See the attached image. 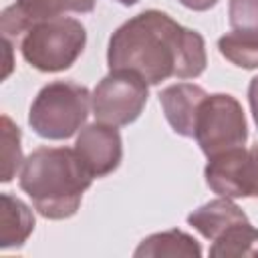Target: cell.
Segmentation results:
<instances>
[{"label": "cell", "instance_id": "cell-2", "mask_svg": "<svg viewBox=\"0 0 258 258\" xmlns=\"http://www.w3.org/2000/svg\"><path fill=\"white\" fill-rule=\"evenodd\" d=\"M93 179L75 147H38L24 159L18 183L40 216L67 220L77 214Z\"/></svg>", "mask_w": 258, "mask_h": 258}, {"label": "cell", "instance_id": "cell-13", "mask_svg": "<svg viewBox=\"0 0 258 258\" xmlns=\"http://www.w3.org/2000/svg\"><path fill=\"white\" fill-rule=\"evenodd\" d=\"M95 2L97 0H16L10 6L20 16L24 26L30 28L34 22L58 18L64 12H79V14L93 12Z\"/></svg>", "mask_w": 258, "mask_h": 258}, {"label": "cell", "instance_id": "cell-1", "mask_svg": "<svg viewBox=\"0 0 258 258\" xmlns=\"http://www.w3.org/2000/svg\"><path fill=\"white\" fill-rule=\"evenodd\" d=\"M107 62L111 71H133L147 85H159L171 77H200L208 56L204 36L198 30L151 8L129 18L111 34Z\"/></svg>", "mask_w": 258, "mask_h": 258}, {"label": "cell", "instance_id": "cell-17", "mask_svg": "<svg viewBox=\"0 0 258 258\" xmlns=\"http://www.w3.org/2000/svg\"><path fill=\"white\" fill-rule=\"evenodd\" d=\"M228 16L234 30L258 32V0H230Z\"/></svg>", "mask_w": 258, "mask_h": 258}, {"label": "cell", "instance_id": "cell-9", "mask_svg": "<svg viewBox=\"0 0 258 258\" xmlns=\"http://www.w3.org/2000/svg\"><path fill=\"white\" fill-rule=\"evenodd\" d=\"M206 97H208V93L200 85H194V83L169 85L159 93V103H161L163 115L177 135L194 137L198 111Z\"/></svg>", "mask_w": 258, "mask_h": 258}, {"label": "cell", "instance_id": "cell-16", "mask_svg": "<svg viewBox=\"0 0 258 258\" xmlns=\"http://www.w3.org/2000/svg\"><path fill=\"white\" fill-rule=\"evenodd\" d=\"M2 173L0 179L2 183L12 181L20 165L24 163L22 159V147H20V129L12 123L8 115H2Z\"/></svg>", "mask_w": 258, "mask_h": 258}, {"label": "cell", "instance_id": "cell-11", "mask_svg": "<svg viewBox=\"0 0 258 258\" xmlns=\"http://www.w3.org/2000/svg\"><path fill=\"white\" fill-rule=\"evenodd\" d=\"M34 230L32 210L16 196H0V248H22Z\"/></svg>", "mask_w": 258, "mask_h": 258}, {"label": "cell", "instance_id": "cell-19", "mask_svg": "<svg viewBox=\"0 0 258 258\" xmlns=\"http://www.w3.org/2000/svg\"><path fill=\"white\" fill-rule=\"evenodd\" d=\"M185 8L189 10H196V12H204V10H210L218 4V0H179Z\"/></svg>", "mask_w": 258, "mask_h": 258}, {"label": "cell", "instance_id": "cell-8", "mask_svg": "<svg viewBox=\"0 0 258 258\" xmlns=\"http://www.w3.org/2000/svg\"><path fill=\"white\" fill-rule=\"evenodd\" d=\"M75 151L83 165L93 177H105L113 173L123 159L121 133L113 125L101 121L91 123L81 129L75 141Z\"/></svg>", "mask_w": 258, "mask_h": 258}, {"label": "cell", "instance_id": "cell-20", "mask_svg": "<svg viewBox=\"0 0 258 258\" xmlns=\"http://www.w3.org/2000/svg\"><path fill=\"white\" fill-rule=\"evenodd\" d=\"M119 4H123V6H133L135 2H139V0H117Z\"/></svg>", "mask_w": 258, "mask_h": 258}, {"label": "cell", "instance_id": "cell-7", "mask_svg": "<svg viewBox=\"0 0 258 258\" xmlns=\"http://www.w3.org/2000/svg\"><path fill=\"white\" fill-rule=\"evenodd\" d=\"M208 187L224 198H258V143L250 149L234 147L208 159L204 169Z\"/></svg>", "mask_w": 258, "mask_h": 258}, {"label": "cell", "instance_id": "cell-3", "mask_svg": "<svg viewBox=\"0 0 258 258\" xmlns=\"http://www.w3.org/2000/svg\"><path fill=\"white\" fill-rule=\"evenodd\" d=\"M91 93L73 81L44 85L28 111V125L44 139H69L87 121Z\"/></svg>", "mask_w": 258, "mask_h": 258}, {"label": "cell", "instance_id": "cell-10", "mask_svg": "<svg viewBox=\"0 0 258 258\" xmlns=\"http://www.w3.org/2000/svg\"><path fill=\"white\" fill-rule=\"evenodd\" d=\"M244 220H248L244 210L236 202H232V198H224V196L196 208L187 216V224L194 230H198L204 238H208L210 242L222 236L230 226L244 222Z\"/></svg>", "mask_w": 258, "mask_h": 258}, {"label": "cell", "instance_id": "cell-6", "mask_svg": "<svg viewBox=\"0 0 258 258\" xmlns=\"http://www.w3.org/2000/svg\"><path fill=\"white\" fill-rule=\"evenodd\" d=\"M147 103V83L133 71L117 69L103 77L91 95V109L97 121L125 127L139 119Z\"/></svg>", "mask_w": 258, "mask_h": 258}, {"label": "cell", "instance_id": "cell-15", "mask_svg": "<svg viewBox=\"0 0 258 258\" xmlns=\"http://www.w3.org/2000/svg\"><path fill=\"white\" fill-rule=\"evenodd\" d=\"M220 54L236 67L258 69V32L232 30L218 40Z\"/></svg>", "mask_w": 258, "mask_h": 258}, {"label": "cell", "instance_id": "cell-5", "mask_svg": "<svg viewBox=\"0 0 258 258\" xmlns=\"http://www.w3.org/2000/svg\"><path fill=\"white\" fill-rule=\"evenodd\" d=\"M194 137L208 159L242 147L248 139V123L238 99L228 93L208 95L200 105Z\"/></svg>", "mask_w": 258, "mask_h": 258}, {"label": "cell", "instance_id": "cell-12", "mask_svg": "<svg viewBox=\"0 0 258 258\" xmlns=\"http://www.w3.org/2000/svg\"><path fill=\"white\" fill-rule=\"evenodd\" d=\"M133 256L137 258H159V256H187V258H200L202 246L198 240L181 230H167L157 232L141 240V244L135 248Z\"/></svg>", "mask_w": 258, "mask_h": 258}, {"label": "cell", "instance_id": "cell-18", "mask_svg": "<svg viewBox=\"0 0 258 258\" xmlns=\"http://www.w3.org/2000/svg\"><path fill=\"white\" fill-rule=\"evenodd\" d=\"M248 101H250V107H252V117L258 125V77H254L250 81V87H248Z\"/></svg>", "mask_w": 258, "mask_h": 258}, {"label": "cell", "instance_id": "cell-4", "mask_svg": "<svg viewBox=\"0 0 258 258\" xmlns=\"http://www.w3.org/2000/svg\"><path fill=\"white\" fill-rule=\"evenodd\" d=\"M85 44V26L77 18L58 16L34 22L20 40V52L32 69L60 73L75 64Z\"/></svg>", "mask_w": 258, "mask_h": 258}, {"label": "cell", "instance_id": "cell-14", "mask_svg": "<svg viewBox=\"0 0 258 258\" xmlns=\"http://www.w3.org/2000/svg\"><path fill=\"white\" fill-rule=\"evenodd\" d=\"M210 256L214 258H258V230L250 220L230 226L222 236L212 242Z\"/></svg>", "mask_w": 258, "mask_h": 258}]
</instances>
